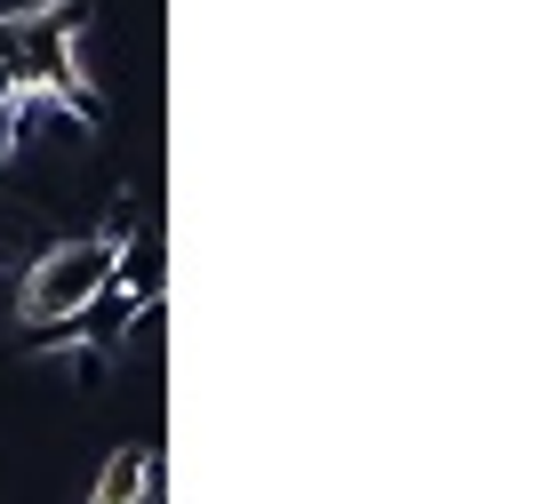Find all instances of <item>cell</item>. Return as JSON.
Here are the masks:
<instances>
[{
	"label": "cell",
	"instance_id": "2",
	"mask_svg": "<svg viewBox=\"0 0 560 504\" xmlns=\"http://www.w3.org/2000/svg\"><path fill=\"white\" fill-rule=\"evenodd\" d=\"M144 489H152V448H113L89 504H144Z\"/></svg>",
	"mask_w": 560,
	"mask_h": 504
},
{
	"label": "cell",
	"instance_id": "3",
	"mask_svg": "<svg viewBox=\"0 0 560 504\" xmlns=\"http://www.w3.org/2000/svg\"><path fill=\"white\" fill-rule=\"evenodd\" d=\"M96 241H113V248L137 241V192H113V209H105V224H96Z\"/></svg>",
	"mask_w": 560,
	"mask_h": 504
},
{
	"label": "cell",
	"instance_id": "1",
	"mask_svg": "<svg viewBox=\"0 0 560 504\" xmlns=\"http://www.w3.org/2000/svg\"><path fill=\"white\" fill-rule=\"evenodd\" d=\"M113 265H120V248H113V241H96V233L40 248V257H33V272H24V296H16L24 329H40V320H72V313H81L96 289L113 281Z\"/></svg>",
	"mask_w": 560,
	"mask_h": 504
},
{
	"label": "cell",
	"instance_id": "4",
	"mask_svg": "<svg viewBox=\"0 0 560 504\" xmlns=\"http://www.w3.org/2000/svg\"><path fill=\"white\" fill-rule=\"evenodd\" d=\"M16 96H24V81H16V65H9V57H0V113H9V105H16Z\"/></svg>",
	"mask_w": 560,
	"mask_h": 504
}]
</instances>
